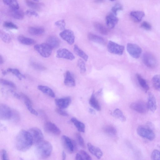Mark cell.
Instances as JSON below:
<instances>
[{
  "label": "cell",
  "mask_w": 160,
  "mask_h": 160,
  "mask_svg": "<svg viewBox=\"0 0 160 160\" xmlns=\"http://www.w3.org/2000/svg\"><path fill=\"white\" fill-rule=\"evenodd\" d=\"M60 37L68 43L72 44L75 41V36L73 32L69 29H65L59 34Z\"/></svg>",
  "instance_id": "4fadbf2b"
},
{
  "label": "cell",
  "mask_w": 160,
  "mask_h": 160,
  "mask_svg": "<svg viewBox=\"0 0 160 160\" xmlns=\"http://www.w3.org/2000/svg\"><path fill=\"white\" fill-rule=\"evenodd\" d=\"M87 147L89 151L98 159H100L102 156V152L98 147L93 145L90 143L87 144Z\"/></svg>",
  "instance_id": "ffe728a7"
},
{
  "label": "cell",
  "mask_w": 160,
  "mask_h": 160,
  "mask_svg": "<svg viewBox=\"0 0 160 160\" xmlns=\"http://www.w3.org/2000/svg\"><path fill=\"white\" fill-rule=\"evenodd\" d=\"M127 50L129 54L135 58H138L142 53V49L138 45L132 43H128Z\"/></svg>",
  "instance_id": "ba28073f"
},
{
  "label": "cell",
  "mask_w": 160,
  "mask_h": 160,
  "mask_svg": "<svg viewBox=\"0 0 160 160\" xmlns=\"http://www.w3.org/2000/svg\"><path fill=\"white\" fill-rule=\"evenodd\" d=\"M8 72H10L16 76L19 80H21L22 78H25V76L22 74L19 70L16 68H8L7 70Z\"/></svg>",
  "instance_id": "836d02e7"
},
{
  "label": "cell",
  "mask_w": 160,
  "mask_h": 160,
  "mask_svg": "<svg viewBox=\"0 0 160 160\" xmlns=\"http://www.w3.org/2000/svg\"><path fill=\"white\" fill-rule=\"evenodd\" d=\"M113 115L115 117L119 119L121 121L124 122L126 120V118L122 112L119 109H115L113 112Z\"/></svg>",
  "instance_id": "8d00e7d4"
},
{
  "label": "cell",
  "mask_w": 160,
  "mask_h": 160,
  "mask_svg": "<svg viewBox=\"0 0 160 160\" xmlns=\"http://www.w3.org/2000/svg\"><path fill=\"white\" fill-rule=\"evenodd\" d=\"M103 130L106 133L112 136H115L117 133L116 129L111 125L106 126L104 128Z\"/></svg>",
  "instance_id": "d590c367"
},
{
  "label": "cell",
  "mask_w": 160,
  "mask_h": 160,
  "mask_svg": "<svg viewBox=\"0 0 160 160\" xmlns=\"http://www.w3.org/2000/svg\"><path fill=\"white\" fill-rule=\"evenodd\" d=\"M75 159L77 160H83L82 156L81 154L79 153H77L76 154L75 157Z\"/></svg>",
  "instance_id": "11a10c76"
},
{
  "label": "cell",
  "mask_w": 160,
  "mask_h": 160,
  "mask_svg": "<svg viewBox=\"0 0 160 160\" xmlns=\"http://www.w3.org/2000/svg\"><path fill=\"white\" fill-rule=\"evenodd\" d=\"M1 158L2 160H8V157L6 150L4 149H2L1 151Z\"/></svg>",
  "instance_id": "816d5d0a"
},
{
  "label": "cell",
  "mask_w": 160,
  "mask_h": 160,
  "mask_svg": "<svg viewBox=\"0 0 160 160\" xmlns=\"http://www.w3.org/2000/svg\"><path fill=\"white\" fill-rule=\"evenodd\" d=\"M30 64L33 68L37 70L43 71L46 69L44 65L37 62L32 61Z\"/></svg>",
  "instance_id": "74e56055"
},
{
  "label": "cell",
  "mask_w": 160,
  "mask_h": 160,
  "mask_svg": "<svg viewBox=\"0 0 160 160\" xmlns=\"http://www.w3.org/2000/svg\"><path fill=\"white\" fill-rule=\"evenodd\" d=\"M0 37L2 41L8 43L11 41V38L9 35L4 32H1Z\"/></svg>",
  "instance_id": "60d3db41"
},
{
  "label": "cell",
  "mask_w": 160,
  "mask_h": 160,
  "mask_svg": "<svg viewBox=\"0 0 160 160\" xmlns=\"http://www.w3.org/2000/svg\"><path fill=\"white\" fill-rule=\"evenodd\" d=\"M45 131L49 133L55 135H59L61 132L59 128L54 123L50 122H46L44 124Z\"/></svg>",
  "instance_id": "7c38bea8"
},
{
  "label": "cell",
  "mask_w": 160,
  "mask_h": 160,
  "mask_svg": "<svg viewBox=\"0 0 160 160\" xmlns=\"http://www.w3.org/2000/svg\"><path fill=\"white\" fill-rule=\"evenodd\" d=\"M71 121L74 124L79 132H85V125L83 123L75 118H71Z\"/></svg>",
  "instance_id": "83f0119b"
},
{
  "label": "cell",
  "mask_w": 160,
  "mask_h": 160,
  "mask_svg": "<svg viewBox=\"0 0 160 160\" xmlns=\"http://www.w3.org/2000/svg\"><path fill=\"white\" fill-rule=\"evenodd\" d=\"M0 64H2L3 63L4 60L3 58L2 57L1 55H0Z\"/></svg>",
  "instance_id": "680465c9"
},
{
  "label": "cell",
  "mask_w": 160,
  "mask_h": 160,
  "mask_svg": "<svg viewBox=\"0 0 160 160\" xmlns=\"http://www.w3.org/2000/svg\"><path fill=\"white\" fill-rule=\"evenodd\" d=\"M152 82L154 88L158 91H160V75H156L152 79Z\"/></svg>",
  "instance_id": "e575fe53"
},
{
  "label": "cell",
  "mask_w": 160,
  "mask_h": 160,
  "mask_svg": "<svg viewBox=\"0 0 160 160\" xmlns=\"http://www.w3.org/2000/svg\"><path fill=\"white\" fill-rule=\"evenodd\" d=\"M110 0V1H115V0Z\"/></svg>",
  "instance_id": "6125c7cd"
},
{
  "label": "cell",
  "mask_w": 160,
  "mask_h": 160,
  "mask_svg": "<svg viewBox=\"0 0 160 160\" xmlns=\"http://www.w3.org/2000/svg\"><path fill=\"white\" fill-rule=\"evenodd\" d=\"M55 103L57 107L61 109L67 108L70 105L71 101L70 97H67L55 99Z\"/></svg>",
  "instance_id": "9a60e30c"
},
{
  "label": "cell",
  "mask_w": 160,
  "mask_h": 160,
  "mask_svg": "<svg viewBox=\"0 0 160 160\" xmlns=\"http://www.w3.org/2000/svg\"><path fill=\"white\" fill-rule=\"evenodd\" d=\"M34 1H38V0H34Z\"/></svg>",
  "instance_id": "be15d7a7"
},
{
  "label": "cell",
  "mask_w": 160,
  "mask_h": 160,
  "mask_svg": "<svg viewBox=\"0 0 160 160\" xmlns=\"http://www.w3.org/2000/svg\"><path fill=\"white\" fill-rule=\"evenodd\" d=\"M21 98H22L24 101V103L29 112L35 115H38V112L33 108L32 106V103L30 98L26 95L23 93L20 94Z\"/></svg>",
  "instance_id": "2e32d148"
},
{
  "label": "cell",
  "mask_w": 160,
  "mask_h": 160,
  "mask_svg": "<svg viewBox=\"0 0 160 160\" xmlns=\"http://www.w3.org/2000/svg\"><path fill=\"white\" fill-rule=\"evenodd\" d=\"M89 111L91 113V114H94L95 113V111L92 109L90 108Z\"/></svg>",
  "instance_id": "6f0895ef"
},
{
  "label": "cell",
  "mask_w": 160,
  "mask_h": 160,
  "mask_svg": "<svg viewBox=\"0 0 160 160\" xmlns=\"http://www.w3.org/2000/svg\"><path fill=\"white\" fill-rule=\"evenodd\" d=\"M36 145L35 153L38 158L44 159L48 158L51 155L52 147L49 142L43 140Z\"/></svg>",
  "instance_id": "7a4b0ae2"
},
{
  "label": "cell",
  "mask_w": 160,
  "mask_h": 160,
  "mask_svg": "<svg viewBox=\"0 0 160 160\" xmlns=\"http://www.w3.org/2000/svg\"><path fill=\"white\" fill-rule=\"evenodd\" d=\"M4 4L8 6L11 10L19 9V6L17 0H2Z\"/></svg>",
  "instance_id": "4dcf8cb0"
},
{
  "label": "cell",
  "mask_w": 160,
  "mask_h": 160,
  "mask_svg": "<svg viewBox=\"0 0 160 160\" xmlns=\"http://www.w3.org/2000/svg\"><path fill=\"white\" fill-rule=\"evenodd\" d=\"M3 25L5 28L14 29H17L18 27L12 22L9 21H5L3 23Z\"/></svg>",
  "instance_id": "bcb514c9"
},
{
  "label": "cell",
  "mask_w": 160,
  "mask_h": 160,
  "mask_svg": "<svg viewBox=\"0 0 160 160\" xmlns=\"http://www.w3.org/2000/svg\"><path fill=\"white\" fill-rule=\"evenodd\" d=\"M130 15L132 20L135 22H140L144 17L145 14L142 11H136L131 12Z\"/></svg>",
  "instance_id": "cb8c5ba5"
},
{
  "label": "cell",
  "mask_w": 160,
  "mask_h": 160,
  "mask_svg": "<svg viewBox=\"0 0 160 160\" xmlns=\"http://www.w3.org/2000/svg\"><path fill=\"white\" fill-rule=\"evenodd\" d=\"M13 111L7 105L2 103L0 105V118L4 120H9L12 118Z\"/></svg>",
  "instance_id": "8fae6325"
},
{
  "label": "cell",
  "mask_w": 160,
  "mask_h": 160,
  "mask_svg": "<svg viewBox=\"0 0 160 160\" xmlns=\"http://www.w3.org/2000/svg\"><path fill=\"white\" fill-rule=\"evenodd\" d=\"M136 77L141 87L146 91L148 90L149 87L146 80L138 73L137 74Z\"/></svg>",
  "instance_id": "1f68e13d"
},
{
  "label": "cell",
  "mask_w": 160,
  "mask_h": 160,
  "mask_svg": "<svg viewBox=\"0 0 160 160\" xmlns=\"http://www.w3.org/2000/svg\"><path fill=\"white\" fill-rule=\"evenodd\" d=\"M87 37L88 40L103 45H105L106 44V40L103 38L99 36L89 33Z\"/></svg>",
  "instance_id": "44dd1931"
},
{
  "label": "cell",
  "mask_w": 160,
  "mask_h": 160,
  "mask_svg": "<svg viewBox=\"0 0 160 160\" xmlns=\"http://www.w3.org/2000/svg\"><path fill=\"white\" fill-rule=\"evenodd\" d=\"M64 82L65 85L68 87H74L76 85L75 81L69 71H67L65 73Z\"/></svg>",
  "instance_id": "603a6c76"
},
{
  "label": "cell",
  "mask_w": 160,
  "mask_h": 160,
  "mask_svg": "<svg viewBox=\"0 0 160 160\" xmlns=\"http://www.w3.org/2000/svg\"><path fill=\"white\" fill-rule=\"evenodd\" d=\"M80 154L82 156L83 160H89L92 159L90 156L84 150H81L80 151Z\"/></svg>",
  "instance_id": "c3c4849f"
},
{
  "label": "cell",
  "mask_w": 160,
  "mask_h": 160,
  "mask_svg": "<svg viewBox=\"0 0 160 160\" xmlns=\"http://www.w3.org/2000/svg\"><path fill=\"white\" fill-rule=\"evenodd\" d=\"M90 105L98 111L101 110V107L98 101L96 98L94 93H92L89 100Z\"/></svg>",
  "instance_id": "f1b7e54d"
},
{
  "label": "cell",
  "mask_w": 160,
  "mask_h": 160,
  "mask_svg": "<svg viewBox=\"0 0 160 160\" xmlns=\"http://www.w3.org/2000/svg\"><path fill=\"white\" fill-rule=\"evenodd\" d=\"M73 50L75 53L78 56L80 57L85 61H87L88 58V55L78 46L75 44L73 47Z\"/></svg>",
  "instance_id": "f546056e"
},
{
  "label": "cell",
  "mask_w": 160,
  "mask_h": 160,
  "mask_svg": "<svg viewBox=\"0 0 160 160\" xmlns=\"http://www.w3.org/2000/svg\"><path fill=\"white\" fill-rule=\"evenodd\" d=\"M151 158L152 160H160V150L154 149L151 153Z\"/></svg>",
  "instance_id": "7bdbcfd3"
},
{
  "label": "cell",
  "mask_w": 160,
  "mask_h": 160,
  "mask_svg": "<svg viewBox=\"0 0 160 160\" xmlns=\"http://www.w3.org/2000/svg\"><path fill=\"white\" fill-rule=\"evenodd\" d=\"M103 0H95V1L96 2H102Z\"/></svg>",
  "instance_id": "94428289"
},
{
  "label": "cell",
  "mask_w": 160,
  "mask_h": 160,
  "mask_svg": "<svg viewBox=\"0 0 160 160\" xmlns=\"http://www.w3.org/2000/svg\"><path fill=\"white\" fill-rule=\"evenodd\" d=\"M93 26L95 29L100 33L103 35H107L108 30L104 25L98 22L94 23Z\"/></svg>",
  "instance_id": "4316f807"
},
{
  "label": "cell",
  "mask_w": 160,
  "mask_h": 160,
  "mask_svg": "<svg viewBox=\"0 0 160 160\" xmlns=\"http://www.w3.org/2000/svg\"><path fill=\"white\" fill-rule=\"evenodd\" d=\"M77 64L80 68L81 73H85L86 71V69L84 61L81 59H79L78 61Z\"/></svg>",
  "instance_id": "b9f144b4"
},
{
  "label": "cell",
  "mask_w": 160,
  "mask_h": 160,
  "mask_svg": "<svg viewBox=\"0 0 160 160\" xmlns=\"http://www.w3.org/2000/svg\"><path fill=\"white\" fill-rule=\"evenodd\" d=\"M33 144L32 137L28 131L20 130L15 140V146L18 150L24 152L30 148Z\"/></svg>",
  "instance_id": "6da1fadb"
},
{
  "label": "cell",
  "mask_w": 160,
  "mask_h": 160,
  "mask_svg": "<svg viewBox=\"0 0 160 160\" xmlns=\"http://www.w3.org/2000/svg\"><path fill=\"white\" fill-rule=\"evenodd\" d=\"M28 131L32 137L33 144H36L43 140V134L38 128H32L29 129Z\"/></svg>",
  "instance_id": "30bf717a"
},
{
  "label": "cell",
  "mask_w": 160,
  "mask_h": 160,
  "mask_svg": "<svg viewBox=\"0 0 160 160\" xmlns=\"http://www.w3.org/2000/svg\"><path fill=\"white\" fill-rule=\"evenodd\" d=\"M2 74L4 75H6L8 72L7 71H5L4 70H2Z\"/></svg>",
  "instance_id": "91938a15"
},
{
  "label": "cell",
  "mask_w": 160,
  "mask_h": 160,
  "mask_svg": "<svg viewBox=\"0 0 160 160\" xmlns=\"http://www.w3.org/2000/svg\"><path fill=\"white\" fill-rule=\"evenodd\" d=\"M108 51L111 53L122 55L123 52L124 47L112 41H108L107 46Z\"/></svg>",
  "instance_id": "9c48e42d"
},
{
  "label": "cell",
  "mask_w": 160,
  "mask_h": 160,
  "mask_svg": "<svg viewBox=\"0 0 160 160\" xmlns=\"http://www.w3.org/2000/svg\"><path fill=\"white\" fill-rule=\"evenodd\" d=\"M147 104L149 110L152 112H154L156 110L157 107L156 99L154 95L151 92L148 93Z\"/></svg>",
  "instance_id": "ac0fdd59"
},
{
  "label": "cell",
  "mask_w": 160,
  "mask_h": 160,
  "mask_svg": "<svg viewBox=\"0 0 160 160\" xmlns=\"http://www.w3.org/2000/svg\"><path fill=\"white\" fill-rule=\"evenodd\" d=\"M118 18L116 17V15L112 13L107 15L106 18V24L110 29L113 28L118 23Z\"/></svg>",
  "instance_id": "e0dca14e"
},
{
  "label": "cell",
  "mask_w": 160,
  "mask_h": 160,
  "mask_svg": "<svg viewBox=\"0 0 160 160\" xmlns=\"http://www.w3.org/2000/svg\"><path fill=\"white\" fill-rule=\"evenodd\" d=\"M132 109L142 114L147 113L149 110L147 103L143 101H137L132 102L130 105Z\"/></svg>",
  "instance_id": "52a82bcc"
},
{
  "label": "cell",
  "mask_w": 160,
  "mask_h": 160,
  "mask_svg": "<svg viewBox=\"0 0 160 160\" xmlns=\"http://www.w3.org/2000/svg\"><path fill=\"white\" fill-rule=\"evenodd\" d=\"M10 14L12 17L17 19H22L24 17V12L19 9L11 10Z\"/></svg>",
  "instance_id": "d6a6232c"
},
{
  "label": "cell",
  "mask_w": 160,
  "mask_h": 160,
  "mask_svg": "<svg viewBox=\"0 0 160 160\" xmlns=\"http://www.w3.org/2000/svg\"><path fill=\"white\" fill-rule=\"evenodd\" d=\"M62 159L63 160L65 159L66 158V154L64 151H63L62 152Z\"/></svg>",
  "instance_id": "9f6ffc18"
},
{
  "label": "cell",
  "mask_w": 160,
  "mask_h": 160,
  "mask_svg": "<svg viewBox=\"0 0 160 160\" xmlns=\"http://www.w3.org/2000/svg\"><path fill=\"white\" fill-rule=\"evenodd\" d=\"M28 31L31 35L40 36L44 33L45 29L43 27L41 26H32L28 28Z\"/></svg>",
  "instance_id": "7402d4cb"
},
{
  "label": "cell",
  "mask_w": 160,
  "mask_h": 160,
  "mask_svg": "<svg viewBox=\"0 0 160 160\" xmlns=\"http://www.w3.org/2000/svg\"><path fill=\"white\" fill-rule=\"evenodd\" d=\"M26 14L35 17H38V14L35 11L32 10H28L26 12Z\"/></svg>",
  "instance_id": "f5cc1de1"
},
{
  "label": "cell",
  "mask_w": 160,
  "mask_h": 160,
  "mask_svg": "<svg viewBox=\"0 0 160 160\" xmlns=\"http://www.w3.org/2000/svg\"><path fill=\"white\" fill-rule=\"evenodd\" d=\"M61 141L63 147L67 152L72 153L77 149V146L74 141L65 135L61 137Z\"/></svg>",
  "instance_id": "277c9868"
},
{
  "label": "cell",
  "mask_w": 160,
  "mask_h": 160,
  "mask_svg": "<svg viewBox=\"0 0 160 160\" xmlns=\"http://www.w3.org/2000/svg\"><path fill=\"white\" fill-rule=\"evenodd\" d=\"M38 88L42 93L49 97L52 98L55 97V94L53 90L48 86L39 85L38 86Z\"/></svg>",
  "instance_id": "484cf974"
},
{
  "label": "cell",
  "mask_w": 160,
  "mask_h": 160,
  "mask_svg": "<svg viewBox=\"0 0 160 160\" xmlns=\"http://www.w3.org/2000/svg\"><path fill=\"white\" fill-rule=\"evenodd\" d=\"M46 43L53 49L59 47L60 44V42L57 37L51 36L47 39Z\"/></svg>",
  "instance_id": "d6986e66"
},
{
  "label": "cell",
  "mask_w": 160,
  "mask_h": 160,
  "mask_svg": "<svg viewBox=\"0 0 160 160\" xmlns=\"http://www.w3.org/2000/svg\"><path fill=\"white\" fill-rule=\"evenodd\" d=\"M19 118L18 113L17 111H13L12 112V118H13L14 121H17Z\"/></svg>",
  "instance_id": "db71d44e"
},
{
  "label": "cell",
  "mask_w": 160,
  "mask_h": 160,
  "mask_svg": "<svg viewBox=\"0 0 160 160\" xmlns=\"http://www.w3.org/2000/svg\"><path fill=\"white\" fill-rule=\"evenodd\" d=\"M55 25L60 29L63 30L65 29L66 23L64 20H60L56 21L55 23Z\"/></svg>",
  "instance_id": "7dc6e473"
},
{
  "label": "cell",
  "mask_w": 160,
  "mask_h": 160,
  "mask_svg": "<svg viewBox=\"0 0 160 160\" xmlns=\"http://www.w3.org/2000/svg\"><path fill=\"white\" fill-rule=\"evenodd\" d=\"M34 49L42 57H49L51 54L52 49L46 43L36 44L34 47Z\"/></svg>",
  "instance_id": "8992f818"
},
{
  "label": "cell",
  "mask_w": 160,
  "mask_h": 160,
  "mask_svg": "<svg viewBox=\"0 0 160 160\" xmlns=\"http://www.w3.org/2000/svg\"><path fill=\"white\" fill-rule=\"evenodd\" d=\"M0 82L3 85L12 88L16 89V86L13 82L3 79H1Z\"/></svg>",
  "instance_id": "ab89813d"
},
{
  "label": "cell",
  "mask_w": 160,
  "mask_h": 160,
  "mask_svg": "<svg viewBox=\"0 0 160 160\" xmlns=\"http://www.w3.org/2000/svg\"><path fill=\"white\" fill-rule=\"evenodd\" d=\"M18 40L20 43L27 45H32L36 42L35 41L34 39L22 35L18 36Z\"/></svg>",
  "instance_id": "d4e9b609"
},
{
  "label": "cell",
  "mask_w": 160,
  "mask_h": 160,
  "mask_svg": "<svg viewBox=\"0 0 160 160\" xmlns=\"http://www.w3.org/2000/svg\"><path fill=\"white\" fill-rule=\"evenodd\" d=\"M141 28L147 30H150L152 28V26L148 22L144 21L142 23L141 25Z\"/></svg>",
  "instance_id": "681fc988"
},
{
  "label": "cell",
  "mask_w": 160,
  "mask_h": 160,
  "mask_svg": "<svg viewBox=\"0 0 160 160\" xmlns=\"http://www.w3.org/2000/svg\"><path fill=\"white\" fill-rule=\"evenodd\" d=\"M137 132L140 136L150 141L153 140L155 138V134L152 128L147 125L138 126L137 129Z\"/></svg>",
  "instance_id": "3957f363"
},
{
  "label": "cell",
  "mask_w": 160,
  "mask_h": 160,
  "mask_svg": "<svg viewBox=\"0 0 160 160\" xmlns=\"http://www.w3.org/2000/svg\"><path fill=\"white\" fill-rule=\"evenodd\" d=\"M25 2L27 5L31 8L35 10H39L40 9L39 5L32 0H25Z\"/></svg>",
  "instance_id": "f35d334b"
},
{
  "label": "cell",
  "mask_w": 160,
  "mask_h": 160,
  "mask_svg": "<svg viewBox=\"0 0 160 160\" xmlns=\"http://www.w3.org/2000/svg\"><path fill=\"white\" fill-rule=\"evenodd\" d=\"M56 57L59 58H62L72 60L75 59L73 54L66 48H60L58 49L56 52Z\"/></svg>",
  "instance_id": "5bb4252c"
},
{
  "label": "cell",
  "mask_w": 160,
  "mask_h": 160,
  "mask_svg": "<svg viewBox=\"0 0 160 160\" xmlns=\"http://www.w3.org/2000/svg\"><path fill=\"white\" fill-rule=\"evenodd\" d=\"M123 8L122 5L120 3H117L113 6L112 9V13L116 15L117 12L119 10H122Z\"/></svg>",
  "instance_id": "f6af8a7d"
},
{
  "label": "cell",
  "mask_w": 160,
  "mask_h": 160,
  "mask_svg": "<svg viewBox=\"0 0 160 160\" xmlns=\"http://www.w3.org/2000/svg\"><path fill=\"white\" fill-rule=\"evenodd\" d=\"M55 111L57 113L61 115L64 116H68V114L67 112L63 110V109H62L59 108H56L55 109Z\"/></svg>",
  "instance_id": "f907efd6"
},
{
  "label": "cell",
  "mask_w": 160,
  "mask_h": 160,
  "mask_svg": "<svg viewBox=\"0 0 160 160\" xmlns=\"http://www.w3.org/2000/svg\"><path fill=\"white\" fill-rule=\"evenodd\" d=\"M75 136L80 145L83 148H85V146L84 140L80 134L78 133H76Z\"/></svg>",
  "instance_id": "ee69618b"
},
{
  "label": "cell",
  "mask_w": 160,
  "mask_h": 160,
  "mask_svg": "<svg viewBox=\"0 0 160 160\" xmlns=\"http://www.w3.org/2000/svg\"><path fill=\"white\" fill-rule=\"evenodd\" d=\"M142 61L147 67L151 68H155L157 64V61L154 55L152 53L147 52L143 54Z\"/></svg>",
  "instance_id": "5b68a950"
}]
</instances>
